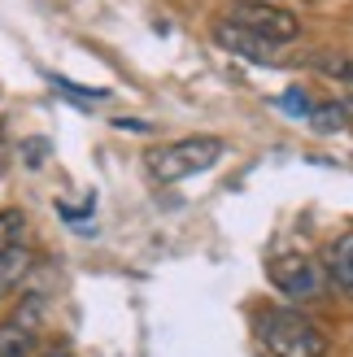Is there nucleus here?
<instances>
[{"instance_id":"5","label":"nucleus","mask_w":353,"mask_h":357,"mask_svg":"<svg viewBox=\"0 0 353 357\" xmlns=\"http://www.w3.org/2000/svg\"><path fill=\"white\" fill-rule=\"evenodd\" d=\"M214 44L223 52H232V57H244V61H253V66H279V48L266 44V40H257V35H249L244 26L236 22H214Z\"/></svg>"},{"instance_id":"7","label":"nucleus","mask_w":353,"mask_h":357,"mask_svg":"<svg viewBox=\"0 0 353 357\" xmlns=\"http://www.w3.org/2000/svg\"><path fill=\"white\" fill-rule=\"evenodd\" d=\"M327 271H331V279H336L340 288L353 296V231H345V236L327 248Z\"/></svg>"},{"instance_id":"2","label":"nucleus","mask_w":353,"mask_h":357,"mask_svg":"<svg viewBox=\"0 0 353 357\" xmlns=\"http://www.w3.org/2000/svg\"><path fill=\"white\" fill-rule=\"evenodd\" d=\"M257 335L275 357H327L323 331L296 310H266L257 318Z\"/></svg>"},{"instance_id":"9","label":"nucleus","mask_w":353,"mask_h":357,"mask_svg":"<svg viewBox=\"0 0 353 357\" xmlns=\"http://www.w3.org/2000/svg\"><path fill=\"white\" fill-rule=\"evenodd\" d=\"M27 236V218H22V209H0V257L13 253L17 244H22Z\"/></svg>"},{"instance_id":"3","label":"nucleus","mask_w":353,"mask_h":357,"mask_svg":"<svg viewBox=\"0 0 353 357\" xmlns=\"http://www.w3.org/2000/svg\"><path fill=\"white\" fill-rule=\"evenodd\" d=\"M227 22H236L244 26L249 35H257V40H266V44H292L296 35H301V17H296L292 9L284 5H257V0H240V5L227 13Z\"/></svg>"},{"instance_id":"6","label":"nucleus","mask_w":353,"mask_h":357,"mask_svg":"<svg viewBox=\"0 0 353 357\" xmlns=\"http://www.w3.org/2000/svg\"><path fill=\"white\" fill-rule=\"evenodd\" d=\"M271 283L284 296H319V271H314V261L301 257V253H288V257H275L271 261Z\"/></svg>"},{"instance_id":"13","label":"nucleus","mask_w":353,"mask_h":357,"mask_svg":"<svg viewBox=\"0 0 353 357\" xmlns=\"http://www.w3.org/2000/svg\"><path fill=\"white\" fill-rule=\"evenodd\" d=\"M5 292H9V288H5V283H0V301H5Z\"/></svg>"},{"instance_id":"8","label":"nucleus","mask_w":353,"mask_h":357,"mask_svg":"<svg viewBox=\"0 0 353 357\" xmlns=\"http://www.w3.org/2000/svg\"><path fill=\"white\" fill-rule=\"evenodd\" d=\"M310 66L319 70V75L353 87V52H331V48H323V52H314V57H310Z\"/></svg>"},{"instance_id":"4","label":"nucleus","mask_w":353,"mask_h":357,"mask_svg":"<svg viewBox=\"0 0 353 357\" xmlns=\"http://www.w3.org/2000/svg\"><path fill=\"white\" fill-rule=\"evenodd\" d=\"M40 327H44V296L27 292L17 301V310L0 323V357H31L40 344Z\"/></svg>"},{"instance_id":"10","label":"nucleus","mask_w":353,"mask_h":357,"mask_svg":"<svg viewBox=\"0 0 353 357\" xmlns=\"http://www.w3.org/2000/svg\"><path fill=\"white\" fill-rule=\"evenodd\" d=\"M310 122H314V131L331 135V131H340V127H345V109H340V105H319V109L310 114Z\"/></svg>"},{"instance_id":"1","label":"nucleus","mask_w":353,"mask_h":357,"mask_svg":"<svg viewBox=\"0 0 353 357\" xmlns=\"http://www.w3.org/2000/svg\"><path fill=\"white\" fill-rule=\"evenodd\" d=\"M223 153H227V144L218 135H183L174 144H157L144 157V170H149L153 183H179V178L197 174V170L218 166Z\"/></svg>"},{"instance_id":"11","label":"nucleus","mask_w":353,"mask_h":357,"mask_svg":"<svg viewBox=\"0 0 353 357\" xmlns=\"http://www.w3.org/2000/svg\"><path fill=\"white\" fill-rule=\"evenodd\" d=\"M44 357H75L70 349H52V353H44Z\"/></svg>"},{"instance_id":"12","label":"nucleus","mask_w":353,"mask_h":357,"mask_svg":"<svg viewBox=\"0 0 353 357\" xmlns=\"http://www.w3.org/2000/svg\"><path fill=\"white\" fill-rule=\"evenodd\" d=\"M257 5H279V0H257Z\"/></svg>"}]
</instances>
